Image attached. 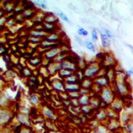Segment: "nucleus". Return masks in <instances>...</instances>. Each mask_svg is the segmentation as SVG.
<instances>
[{"label":"nucleus","instance_id":"423d86ee","mask_svg":"<svg viewBox=\"0 0 133 133\" xmlns=\"http://www.w3.org/2000/svg\"><path fill=\"white\" fill-rule=\"evenodd\" d=\"M59 53V50L58 48H53L52 50H51L50 51H48V52L46 53V57L48 59H50V58H53L55 57Z\"/></svg>","mask_w":133,"mask_h":133},{"label":"nucleus","instance_id":"20e7f679","mask_svg":"<svg viewBox=\"0 0 133 133\" xmlns=\"http://www.w3.org/2000/svg\"><path fill=\"white\" fill-rule=\"evenodd\" d=\"M109 80L107 78L106 76H103V77H98L96 80V83L100 87H107V85L109 84Z\"/></svg>","mask_w":133,"mask_h":133},{"label":"nucleus","instance_id":"c756f323","mask_svg":"<svg viewBox=\"0 0 133 133\" xmlns=\"http://www.w3.org/2000/svg\"><path fill=\"white\" fill-rule=\"evenodd\" d=\"M132 9H133V4H132Z\"/></svg>","mask_w":133,"mask_h":133},{"label":"nucleus","instance_id":"9b49d317","mask_svg":"<svg viewBox=\"0 0 133 133\" xmlns=\"http://www.w3.org/2000/svg\"><path fill=\"white\" fill-rule=\"evenodd\" d=\"M31 35L33 37H42L45 35V32L43 31H33L31 32Z\"/></svg>","mask_w":133,"mask_h":133},{"label":"nucleus","instance_id":"a878e982","mask_svg":"<svg viewBox=\"0 0 133 133\" xmlns=\"http://www.w3.org/2000/svg\"><path fill=\"white\" fill-rule=\"evenodd\" d=\"M126 74L127 76H131V75H133V68L126 71Z\"/></svg>","mask_w":133,"mask_h":133},{"label":"nucleus","instance_id":"2eb2a0df","mask_svg":"<svg viewBox=\"0 0 133 133\" xmlns=\"http://www.w3.org/2000/svg\"><path fill=\"white\" fill-rule=\"evenodd\" d=\"M77 33H78L79 35H82V36H87V35H88V32L84 28H79V30H77Z\"/></svg>","mask_w":133,"mask_h":133},{"label":"nucleus","instance_id":"39448f33","mask_svg":"<svg viewBox=\"0 0 133 133\" xmlns=\"http://www.w3.org/2000/svg\"><path fill=\"white\" fill-rule=\"evenodd\" d=\"M102 44L104 48H109L111 45V41L108 37L105 34H101Z\"/></svg>","mask_w":133,"mask_h":133},{"label":"nucleus","instance_id":"a211bd4d","mask_svg":"<svg viewBox=\"0 0 133 133\" xmlns=\"http://www.w3.org/2000/svg\"><path fill=\"white\" fill-rule=\"evenodd\" d=\"M104 32H105V35H106L107 36L110 38H110H112L113 37V34L111 33V32L110 31V30H108V29H104Z\"/></svg>","mask_w":133,"mask_h":133},{"label":"nucleus","instance_id":"1a4fd4ad","mask_svg":"<svg viewBox=\"0 0 133 133\" xmlns=\"http://www.w3.org/2000/svg\"><path fill=\"white\" fill-rule=\"evenodd\" d=\"M123 107V104L119 100H116V101L113 102V108L114 109L115 111H119L121 110Z\"/></svg>","mask_w":133,"mask_h":133},{"label":"nucleus","instance_id":"b1692460","mask_svg":"<svg viewBox=\"0 0 133 133\" xmlns=\"http://www.w3.org/2000/svg\"><path fill=\"white\" fill-rule=\"evenodd\" d=\"M45 113L47 116H48V117L51 118H54V116H53L52 113H51V112H50L49 110H46Z\"/></svg>","mask_w":133,"mask_h":133},{"label":"nucleus","instance_id":"0eeeda50","mask_svg":"<svg viewBox=\"0 0 133 133\" xmlns=\"http://www.w3.org/2000/svg\"><path fill=\"white\" fill-rule=\"evenodd\" d=\"M116 74H115V71L113 69H111L108 71V72H107V78L108 79L110 82H111V81L115 80L116 79Z\"/></svg>","mask_w":133,"mask_h":133},{"label":"nucleus","instance_id":"aec40b11","mask_svg":"<svg viewBox=\"0 0 133 133\" xmlns=\"http://www.w3.org/2000/svg\"><path fill=\"white\" fill-rule=\"evenodd\" d=\"M92 40L94 41H97L98 40V35H97V32L95 31V30H92Z\"/></svg>","mask_w":133,"mask_h":133},{"label":"nucleus","instance_id":"cd10ccee","mask_svg":"<svg viewBox=\"0 0 133 133\" xmlns=\"http://www.w3.org/2000/svg\"><path fill=\"white\" fill-rule=\"evenodd\" d=\"M108 116L111 118H114L115 116V111H113V110H111V111H110L109 113L108 114Z\"/></svg>","mask_w":133,"mask_h":133},{"label":"nucleus","instance_id":"412c9836","mask_svg":"<svg viewBox=\"0 0 133 133\" xmlns=\"http://www.w3.org/2000/svg\"><path fill=\"white\" fill-rule=\"evenodd\" d=\"M52 45H53V43H51V42L50 41H44L42 43V45L44 47L50 46Z\"/></svg>","mask_w":133,"mask_h":133},{"label":"nucleus","instance_id":"6e6552de","mask_svg":"<svg viewBox=\"0 0 133 133\" xmlns=\"http://www.w3.org/2000/svg\"><path fill=\"white\" fill-rule=\"evenodd\" d=\"M56 12V14H57V16H59L62 20L65 21L66 22H68V23H70V21H69V19H68V17L66 16L65 14H64L63 12H61V11H56V12Z\"/></svg>","mask_w":133,"mask_h":133},{"label":"nucleus","instance_id":"dca6fc26","mask_svg":"<svg viewBox=\"0 0 133 133\" xmlns=\"http://www.w3.org/2000/svg\"><path fill=\"white\" fill-rule=\"evenodd\" d=\"M76 78L74 76H71L67 78L68 82H69L70 84H73L76 82Z\"/></svg>","mask_w":133,"mask_h":133},{"label":"nucleus","instance_id":"bb28decb","mask_svg":"<svg viewBox=\"0 0 133 133\" xmlns=\"http://www.w3.org/2000/svg\"><path fill=\"white\" fill-rule=\"evenodd\" d=\"M30 42H33V43H35V42L40 41V40L38 39V38H36V37H32V38H30Z\"/></svg>","mask_w":133,"mask_h":133},{"label":"nucleus","instance_id":"f8f14e48","mask_svg":"<svg viewBox=\"0 0 133 133\" xmlns=\"http://www.w3.org/2000/svg\"><path fill=\"white\" fill-rule=\"evenodd\" d=\"M71 73H72L71 71L68 70V69H64V70L60 71V74L63 77H69Z\"/></svg>","mask_w":133,"mask_h":133},{"label":"nucleus","instance_id":"393cba45","mask_svg":"<svg viewBox=\"0 0 133 133\" xmlns=\"http://www.w3.org/2000/svg\"><path fill=\"white\" fill-rule=\"evenodd\" d=\"M106 117V113H105L104 111H102L100 112V113L99 114V116H98V118H100V119H103Z\"/></svg>","mask_w":133,"mask_h":133},{"label":"nucleus","instance_id":"6ab92c4d","mask_svg":"<svg viewBox=\"0 0 133 133\" xmlns=\"http://www.w3.org/2000/svg\"><path fill=\"white\" fill-rule=\"evenodd\" d=\"M67 89L69 91H72L75 92L77 90V87H76V85H73V84H71V85H69L67 87Z\"/></svg>","mask_w":133,"mask_h":133},{"label":"nucleus","instance_id":"4be33fe9","mask_svg":"<svg viewBox=\"0 0 133 133\" xmlns=\"http://www.w3.org/2000/svg\"><path fill=\"white\" fill-rule=\"evenodd\" d=\"M54 86L56 89H61L63 87V85H62V84H61L60 82H55V83Z\"/></svg>","mask_w":133,"mask_h":133},{"label":"nucleus","instance_id":"f03ea898","mask_svg":"<svg viewBox=\"0 0 133 133\" xmlns=\"http://www.w3.org/2000/svg\"><path fill=\"white\" fill-rule=\"evenodd\" d=\"M102 97L103 100H104V102H106V103H111L113 99V96L111 89L108 88V87H105L103 89V92H102Z\"/></svg>","mask_w":133,"mask_h":133},{"label":"nucleus","instance_id":"7c9ffc66","mask_svg":"<svg viewBox=\"0 0 133 133\" xmlns=\"http://www.w3.org/2000/svg\"><path fill=\"white\" fill-rule=\"evenodd\" d=\"M93 133H96V132H93Z\"/></svg>","mask_w":133,"mask_h":133},{"label":"nucleus","instance_id":"4468645a","mask_svg":"<svg viewBox=\"0 0 133 133\" xmlns=\"http://www.w3.org/2000/svg\"><path fill=\"white\" fill-rule=\"evenodd\" d=\"M34 3L35 4H37V5L40 7H41L43 9H46L47 8V6L46 4V3H45V1H34Z\"/></svg>","mask_w":133,"mask_h":133},{"label":"nucleus","instance_id":"f257e3e1","mask_svg":"<svg viewBox=\"0 0 133 133\" xmlns=\"http://www.w3.org/2000/svg\"><path fill=\"white\" fill-rule=\"evenodd\" d=\"M100 71V66L98 64H92L85 70V76L87 77H92L98 74Z\"/></svg>","mask_w":133,"mask_h":133},{"label":"nucleus","instance_id":"c85d7f7f","mask_svg":"<svg viewBox=\"0 0 133 133\" xmlns=\"http://www.w3.org/2000/svg\"><path fill=\"white\" fill-rule=\"evenodd\" d=\"M86 100H87V98H85V97H84V98H82V103H86Z\"/></svg>","mask_w":133,"mask_h":133},{"label":"nucleus","instance_id":"7ed1b4c3","mask_svg":"<svg viewBox=\"0 0 133 133\" xmlns=\"http://www.w3.org/2000/svg\"><path fill=\"white\" fill-rule=\"evenodd\" d=\"M125 81H116V87L118 92L121 95L126 94L128 92L127 85L124 83Z\"/></svg>","mask_w":133,"mask_h":133},{"label":"nucleus","instance_id":"5701e85b","mask_svg":"<svg viewBox=\"0 0 133 133\" xmlns=\"http://www.w3.org/2000/svg\"><path fill=\"white\" fill-rule=\"evenodd\" d=\"M38 97L37 96H35V95H34V96H32L31 97V98H30V101H31L32 103H37V102H38Z\"/></svg>","mask_w":133,"mask_h":133},{"label":"nucleus","instance_id":"f3484780","mask_svg":"<svg viewBox=\"0 0 133 133\" xmlns=\"http://www.w3.org/2000/svg\"><path fill=\"white\" fill-rule=\"evenodd\" d=\"M56 20H57V19H56V18L55 17V16H47L46 19H45L46 22H48V23L54 22Z\"/></svg>","mask_w":133,"mask_h":133},{"label":"nucleus","instance_id":"9d476101","mask_svg":"<svg viewBox=\"0 0 133 133\" xmlns=\"http://www.w3.org/2000/svg\"><path fill=\"white\" fill-rule=\"evenodd\" d=\"M105 62L106 63L107 65L108 66H112L115 63L114 58L111 55H107L106 56V59L105 60Z\"/></svg>","mask_w":133,"mask_h":133},{"label":"nucleus","instance_id":"ddd939ff","mask_svg":"<svg viewBox=\"0 0 133 133\" xmlns=\"http://www.w3.org/2000/svg\"><path fill=\"white\" fill-rule=\"evenodd\" d=\"M85 45H86V47H87V49L90 50V51H93V52H95V47L93 43H92V42H87Z\"/></svg>","mask_w":133,"mask_h":133}]
</instances>
